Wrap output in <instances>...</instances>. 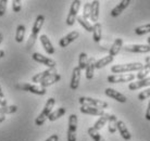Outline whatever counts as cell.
Here are the masks:
<instances>
[{
  "instance_id": "cell-1",
  "label": "cell",
  "mask_w": 150,
  "mask_h": 141,
  "mask_svg": "<svg viewBox=\"0 0 150 141\" xmlns=\"http://www.w3.org/2000/svg\"><path fill=\"white\" fill-rule=\"evenodd\" d=\"M44 23H45V16L41 14L38 15L37 18H36V20H35L33 28H32V34H30V38H28V41H27V46H26L27 50H30V49L32 48V46L35 44L36 38H37L38 34H39L41 27H42V25H44Z\"/></svg>"
},
{
  "instance_id": "cell-2",
  "label": "cell",
  "mask_w": 150,
  "mask_h": 141,
  "mask_svg": "<svg viewBox=\"0 0 150 141\" xmlns=\"http://www.w3.org/2000/svg\"><path fill=\"white\" fill-rule=\"evenodd\" d=\"M54 104H56V100H54L53 98H49L48 100H47V102H46L45 108L42 109L41 113L36 117V119H35V125H36V126H42V125H44V123L46 122V119L48 118L49 115L51 114Z\"/></svg>"
},
{
  "instance_id": "cell-3",
  "label": "cell",
  "mask_w": 150,
  "mask_h": 141,
  "mask_svg": "<svg viewBox=\"0 0 150 141\" xmlns=\"http://www.w3.org/2000/svg\"><path fill=\"white\" fill-rule=\"evenodd\" d=\"M143 64L139 62H135V63H126V64H117V65H113L111 67V72L114 75H119L122 73H127V72H135L143 68Z\"/></svg>"
},
{
  "instance_id": "cell-4",
  "label": "cell",
  "mask_w": 150,
  "mask_h": 141,
  "mask_svg": "<svg viewBox=\"0 0 150 141\" xmlns=\"http://www.w3.org/2000/svg\"><path fill=\"white\" fill-rule=\"evenodd\" d=\"M79 102L81 105H88V106H94V108L98 109H107L109 106V104L102 100H98V99H94V98H89V97H81L79 99Z\"/></svg>"
},
{
  "instance_id": "cell-5",
  "label": "cell",
  "mask_w": 150,
  "mask_h": 141,
  "mask_svg": "<svg viewBox=\"0 0 150 141\" xmlns=\"http://www.w3.org/2000/svg\"><path fill=\"white\" fill-rule=\"evenodd\" d=\"M81 1L79 0H74L71 4V8H70V11H69L68 18H67V24L69 26L74 25L75 21L77 19V13L79 11V8H81Z\"/></svg>"
},
{
  "instance_id": "cell-6",
  "label": "cell",
  "mask_w": 150,
  "mask_h": 141,
  "mask_svg": "<svg viewBox=\"0 0 150 141\" xmlns=\"http://www.w3.org/2000/svg\"><path fill=\"white\" fill-rule=\"evenodd\" d=\"M76 130H77V115L71 114L69 116L68 141H76Z\"/></svg>"
},
{
  "instance_id": "cell-7",
  "label": "cell",
  "mask_w": 150,
  "mask_h": 141,
  "mask_svg": "<svg viewBox=\"0 0 150 141\" xmlns=\"http://www.w3.org/2000/svg\"><path fill=\"white\" fill-rule=\"evenodd\" d=\"M108 82L111 84H121V82H133L135 79L134 74H119V75H110L108 76Z\"/></svg>"
},
{
  "instance_id": "cell-8",
  "label": "cell",
  "mask_w": 150,
  "mask_h": 141,
  "mask_svg": "<svg viewBox=\"0 0 150 141\" xmlns=\"http://www.w3.org/2000/svg\"><path fill=\"white\" fill-rule=\"evenodd\" d=\"M18 88H21V89L25 90V91L32 92L34 94H38V96H44L47 92L46 88H42L41 86L34 85V84H26V82L21 86H18Z\"/></svg>"
},
{
  "instance_id": "cell-9",
  "label": "cell",
  "mask_w": 150,
  "mask_h": 141,
  "mask_svg": "<svg viewBox=\"0 0 150 141\" xmlns=\"http://www.w3.org/2000/svg\"><path fill=\"white\" fill-rule=\"evenodd\" d=\"M32 58H33V60H34V61H36V62H38V63L44 64V65H46V66H48L49 68L56 67V65H57V63H56V61H54V60L50 59V58H48V56H42V54L38 53V52H35V53H33Z\"/></svg>"
},
{
  "instance_id": "cell-10",
  "label": "cell",
  "mask_w": 150,
  "mask_h": 141,
  "mask_svg": "<svg viewBox=\"0 0 150 141\" xmlns=\"http://www.w3.org/2000/svg\"><path fill=\"white\" fill-rule=\"evenodd\" d=\"M79 36V33L77 30H73L71 33H69L67 36H64L60 39L59 41V46H60L61 48H67L70 44H72L75 39H77Z\"/></svg>"
},
{
  "instance_id": "cell-11",
  "label": "cell",
  "mask_w": 150,
  "mask_h": 141,
  "mask_svg": "<svg viewBox=\"0 0 150 141\" xmlns=\"http://www.w3.org/2000/svg\"><path fill=\"white\" fill-rule=\"evenodd\" d=\"M54 74H57V68H56V67L48 68V70H44V72L38 73V74H36L35 76H33V77H32V82H39V84H40L42 80H45L46 78H48L49 76L54 75Z\"/></svg>"
},
{
  "instance_id": "cell-12",
  "label": "cell",
  "mask_w": 150,
  "mask_h": 141,
  "mask_svg": "<svg viewBox=\"0 0 150 141\" xmlns=\"http://www.w3.org/2000/svg\"><path fill=\"white\" fill-rule=\"evenodd\" d=\"M81 74H82V70H79V66H76L73 68L71 82H70V88H71L72 90H76L79 88V82H81Z\"/></svg>"
},
{
  "instance_id": "cell-13",
  "label": "cell",
  "mask_w": 150,
  "mask_h": 141,
  "mask_svg": "<svg viewBox=\"0 0 150 141\" xmlns=\"http://www.w3.org/2000/svg\"><path fill=\"white\" fill-rule=\"evenodd\" d=\"M124 50L134 53H147L150 51V47L148 45H126Z\"/></svg>"
},
{
  "instance_id": "cell-14",
  "label": "cell",
  "mask_w": 150,
  "mask_h": 141,
  "mask_svg": "<svg viewBox=\"0 0 150 141\" xmlns=\"http://www.w3.org/2000/svg\"><path fill=\"white\" fill-rule=\"evenodd\" d=\"M99 8H100V2L98 0H94V1L90 2L89 19L91 22L98 23V19H99Z\"/></svg>"
},
{
  "instance_id": "cell-15",
  "label": "cell",
  "mask_w": 150,
  "mask_h": 141,
  "mask_svg": "<svg viewBox=\"0 0 150 141\" xmlns=\"http://www.w3.org/2000/svg\"><path fill=\"white\" fill-rule=\"evenodd\" d=\"M79 110H81V112L84 113V114L95 115V116H101L105 113V110H101V109H98V108H94V106H88V105H81Z\"/></svg>"
},
{
  "instance_id": "cell-16",
  "label": "cell",
  "mask_w": 150,
  "mask_h": 141,
  "mask_svg": "<svg viewBox=\"0 0 150 141\" xmlns=\"http://www.w3.org/2000/svg\"><path fill=\"white\" fill-rule=\"evenodd\" d=\"M105 96L112 98V99L116 100L117 102H121V103H125V102H126V97L124 96L123 93L116 91L115 89H112V88H107V89L105 90Z\"/></svg>"
},
{
  "instance_id": "cell-17",
  "label": "cell",
  "mask_w": 150,
  "mask_h": 141,
  "mask_svg": "<svg viewBox=\"0 0 150 141\" xmlns=\"http://www.w3.org/2000/svg\"><path fill=\"white\" fill-rule=\"evenodd\" d=\"M131 4V0H122L120 4L115 6V7L112 9V11H111V16L113 18H116V16H119V15L122 13V12L126 9Z\"/></svg>"
},
{
  "instance_id": "cell-18",
  "label": "cell",
  "mask_w": 150,
  "mask_h": 141,
  "mask_svg": "<svg viewBox=\"0 0 150 141\" xmlns=\"http://www.w3.org/2000/svg\"><path fill=\"white\" fill-rule=\"evenodd\" d=\"M39 39H40V42L41 45H42V48L45 49V51L48 54H53L54 53V47L52 46V44H51L50 39L48 38V36L45 35V34H42L40 37H39Z\"/></svg>"
},
{
  "instance_id": "cell-19",
  "label": "cell",
  "mask_w": 150,
  "mask_h": 141,
  "mask_svg": "<svg viewBox=\"0 0 150 141\" xmlns=\"http://www.w3.org/2000/svg\"><path fill=\"white\" fill-rule=\"evenodd\" d=\"M116 128L120 131V135L122 136L124 140H131L132 135L129 133V130L127 129V127L125 125V123L123 121H117V124H116Z\"/></svg>"
},
{
  "instance_id": "cell-20",
  "label": "cell",
  "mask_w": 150,
  "mask_h": 141,
  "mask_svg": "<svg viewBox=\"0 0 150 141\" xmlns=\"http://www.w3.org/2000/svg\"><path fill=\"white\" fill-rule=\"evenodd\" d=\"M122 46H123V39H121V38L115 39L114 42L112 44V46H111V48L109 49V56H113V58L117 56L121 48H122Z\"/></svg>"
},
{
  "instance_id": "cell-21",
  "label": "cell",
  "mask_w": 150,
  "mask_h": 141,
  "mask_svg": "<svg viewBox=\"0 0 150 141\" xmlns=\"http://www.w3.org/2000/svg\"><path fill=\"white\" fill-rule=\"evenodd\" d=\"M147 86H150V77H147L145 79H142V80H138V82H133L128 85V89L129 90H137L140 89L143 87H147Z\"/></svg>"
},
{
  "instance_id": "cell-22",
  "label": "cell",
  "mask_w": 150,
  "mask_h": 141,
  "mask_svg": "<svg viewBox=\"0 0 150 141\" xmlns=\"http://www.w3.org/2000/svg\"><path fill=\"white\" fill-rule=\"evenodd\" d=\"M95 64H96V60L95 58H89L88 59V63H87L86 66V78L87 79H93L94 78V74H95Z\"/></svg>"
},
{
  "instance_id": "cell-23",
  "label": "cell",
  "mask_w": 150,
  "mask_h": 141,
  "mask_svg": "<svg viewBox=\"0 0 150 141\" xmlns=\"http://www.w3.org/2000/svg\"><path fill=\"white\" fill-rule=\"evenodd\" d=\"M102 36V26L100 23H95L93 25V39L95 42H99Z\"/></svg>"
},
{
  "instance_id": "cell-24",
  "label": "cell",
  "mask_w": 150,
  "mask_h": 141,
  "mask_svg": "<svg viewBox=\"0 0 150 141\" xmlns=\"http://www.w3.org/2000/svg\"><path fill=\"white\" fill-rule=\"evenodd\" d=\"M60 79H61V75L57 73V74L51 75V76H49L48 78H46L45 80H42V82H40V86L42 88H47L49 86L53 85L54 82H58Z\"/></svg>"
},
{
  "instance_id": "cell-25",
  "label": "cell",
  "mask_w": 150,
  "mask_h": 141,
  "mask_svg": "<svg viewBox=\"0 0 150 141\" xmlns=\"http://www.w3.org/2000/svg\"><path fill=\"white\" fill-rule=\"evenodd\" d=\"M110 115H111V114H109V113H107V112H105L103 115H101L100 117H99V118H98V121L95 123V125L93 127H94L96 130H98V131H99V130L101 129L102 127H103L105 124H107V122L109 121Z\"/></svg>"
},
{
  "instance_id": "cell-26",
  "label": "cell",
  "mask_w": 150,
  "mask_h": 141,
  "mask_svg": "<svg viewBox=\"0 0 150 141\" xmlns=\"http://www.w3.org/2000/svg\"><path fill=\"white\" fill-rule=\"evenodd\" d=\"M25 32H26V27L24 25H19L16 27V33H15V41L16 42H23L24 40V37H25Z\"/></svg>"
},
{
  "instance_id": "cell-27",
  "label": "cell",
  "mask_w": 150,
  "mask_h": 141,
  "mask_svg": "<svg viewBox=\"0 0 150 141\" xmlns=\"http://www.w3.org/2000/svg\"><path fill=\"white\" fill-rule=\"evenodd\" d=\"M113 60H114V58L111 56H103V58L99 59L98 61H96L95 67H96V68H102V67H105V65H108V64H110L111 62H113Z\"/></svg>"
},
{
  "instance_id": "cell-28",
  "label": "cell",
  "mask_w": 150,
  "mask_h": 141,
  "mask_svg": "<svg viewBox=\"0 0 150 141\" xmlns=\"http://www.w3.org/2000/svg\"><path fill=\"white\" fill-rule=\"evenodd\" d=\"M65 112H67L65 108H59L58 110H56V111L51 112V114L49 115L48 119L50 121V122H54V121H57L58 118L62 117V116L65 114Z\"/></svg>"
},
{
  "instance_id": "cell-29",
  "label": "cell",
  "mask_w": 150,
  "mask_h": 141,
  "mask_svg": "<svg viewBox=\"0 0 150 141\" xmlns=\"http://www.w3.org/2000/svg\"><path fill=\"white\" fill-rule=\"evenodd\" d=\"M116 124H117V117L115 115L111 114L109 117V121H108V128H109L110 134H114L116 130H117Z\"/></svg>"
},
{
  "instance_id": "cell-30",
  "label": "cell",
  "mask_w": 150,
  "mask_h": 141,
  "mask_svg": "<svg viewBox=\"0 0 150 141\" xmlns=\"http://www.w3.org/2000/svg\"><path fill=\"white\" fill-rule=\"evenodd\" d=\"M87 63H88V56H87V53H85V52L79 53V70H85L87 66Z\"/></svg>"
},
{
  "instance_id": "cell-31",
  "label": "cell",
  "mask_w": 150,
  "mask_h": 141,
  "mask_svg": "<svg viewBox=\"0 0 150 141\" xmlns=\"http://www.w3.org/2000/svg\"><path fill=\"white\" fill-rule=\"evenodd\" d=\"M76 20H77V22L79 23V25L82 26L86 32H91V33H93V25L88 22V20H85L82 15H81V16H77Z\"/></svg>"
},
{
  "instance_id": "cell-32",
  "label": "cell",
  "mask_w": 150,
  "mask_h": 141,
  "mask_svg": "<svg viewBox=\"0 0 150 141\" xmlns=\"http://www.w3.org/2000/svg\"><path fill=\"white\" fill-rule=\"evenodd\" d=\"M18 111L16 105H7V106H0V115H7V114H13Z\"/></svg>"
},
{
  "instance_id": "cell-33",
  "label": "cell",
  "mask_w": 150,
  "mask_h": 141,
  "mask_svg": "<svg viewBox=\"0 0 150 141\" xmlns=\"http://www.w3.org/2000/svg\"><path fill=\"white\" fill-rule=\"evenodd\" d=\"M150 73V64H145L143 66V68L142 70H138V73H137V75H136V77L138 78L139 80H142V79H145V78H147V75Z\"/></svg>"
},
{
  "instance_id": "cell-34",
  "label": "cell",
  "mask_w": 150,
  "mask_h": 141,
  "mask_svg": "<svg viewBox=\"0 0 150 141\" xmlns=\"http://www.w3.org/2000/svg\"><path fill=\"white\" fill-rule=\"evenodd\" d=\"M87 133H88V135L91 137V139L94 141H105V139L101 137V135L99 134V131L95 129L94 127H89L88 130H87Z\"/></svg>"
},
{
  "instance_id": "cell-35",
  "label": "cell",
  "mask_w": 150,
  "mask_h": 141,
  "mask_svg": "<svg viewBox=\"0 0 150 141\" xmlns=\"http://www.w3.org/2000/svg\"><path fill=\"white\" fill-rule=\"evenodd\" d=\"M150 33V24H145V25L138 26L135 28V34L136 35H146V34Z\"/></svg>"
},
{
  "instance_id": "cell-36",
  "label": "cell",
  "mask_w": 150,
  "mask_h": 141,
  "mask_svg": "<svg viewBox=\"0 0 150 141\" xmlns=\"http://www.w3.org/2000/svg\"><path fill=\"white\" fill-rule=\"evenodd\" d=\"M83 18L85 20H88L90 16V2H86L83 8Z\"/></svg>"
},
{
  "instance_id": "cell-37",
  "label": "cell",
  "mask_w": 150,
  "mask_h": 141,
  "mask_svg": "<svg viewBox=\"0 0 150 141\" xmlns=\"http://www.w3.org/2000/svg\"><path fill=\"white\" fill-rule=\"evenodd\" d=\"M21 9H22V2H21V0H13L12 1V10H13V12L19 13L21 11Z\"/></svg>"
},
{
  "instance_id": "cell-38",
  "label": "cell",
  "mask_w": 150,
  "mask_h": 141,
  "mask_svg": "<svg viewBox=\"0 0 150 141\" xmlns=\"http://www.w3.org/2000/svg\"><path fill=\"white\" fill-rule=\"evenodd\" d=\"M148 98H150V88L144 90V91H142V92L138 94V99L140 101L146 100V99H148Z\"/></svg>"
},
{
  "instance_id": "cell-39",
  "label": "cell",
  "mask_w": 150,
  "mask_h": 141,
  "mask_svg": "<svg viewBox=\"0 0 150 141\" xmlns=\"http://www.w3.org/2000/svg\"><path fill=\"white\" fill-rule=\"evenodd\" d=\"M7 0H0V16H4L7 10Z\"/></svg>"
},
{
  "instance_id": "cell-40",
  "label": "cell",
  "mask_w": 150,
  "mask_h": 141,
  "mask_svg": "<svg viewBox=\"0 0 150 141\" xmlns=\"http://www.w3.org/2000/svg\"><path fill=\"white\" fill-rule=\"evenodd\" d=\"M46 141H59V136L56 135V134L51 135V136H50V137H49Z\"/></svg>"
},
{
  "instance_id": "cell-41",
  "label": "cell",
  "mask_w": 150,
  "mask_h": 141,
  "mask_svg": "<svg viewBox=\"0 0 150 141\" xmlns=\"http://www.w3.org/2000/svg\"><path fill=\"white\" fill-rule=\"evenodd\" d=\"M146 119L147 121H150V101L149 103H148V108H147L146 111Z\"/></svg>"
},
{
  "instance_id": "cell-42",
  "label": "cell",
  "mask_w": 150,
  "mask_h": 141,
  "mask_svg": "<svg viewBox=\"0 0 150 141\" xmlns=\"http://www.w3.org/2000/svg\"><path fill=\"white\" fill-rule=\"evenodd\" d=\"M6 121V116L4 115H0V123H2Z\"/></svg>"
},
{
  "instance_id": "cell-43",
  "label": "cell",
  "mask_w": 150,
  "mask_h": 141,
  "mask_svg": "<svg viewBox=\"0 0 150 141\" xmlns=\"http://www.w3.org/2000/svg\"><path fill=\"white\" fill-rule=\"evenodd\" d=\"M4 50H0V59L4 58Z\"/></svg>"
},
{
  "instance_id": "cell-44",
  "label": "cell",
  "mask_w": 150,
  "mask_h": 141,
  "mask_svg": "<svg viewBox=\"0 0 150 141\" xmlns=\"http://www.w3.org/2000/svg\"><path fill=\"white\" fill-rule=\"evenodd\" d=\"M145 61H146L147 64H150V56H147L146 59H145Z\"/></svg>"
},
{
  "instance_id": "cell-45",
  "label": "cell",
  "mask_w": 150,
  "mask_h": 141,
  "mask_svg": "<svg viewBox=\"0 0 150 141\" xmlns=\"http://www.w3.org/2000/svg\"><path fill=\"white\" fill-rule=\"evenodd\" d=\"M4 92H2V89H1V86H0V98H4Z\"/></svg>"
},
{
  "instance_id": "cell-46",
  "label": "cell",
  "mask_w": 150,
  "mask_h": 141,
  "mask_svg": "<svg viewBox=\"0 0 150 141\" xmlns=\"http://www.w3.org/2000/svg\"><path fill=\"white\" fill-rule=\"evenodd\" d=\"M2 39H4V35L0 33V45H1V42H2Z\"/></svg>"
},
{
  "instance_id": "cell-47",
  "label": "cell",
  "mask_w": 150,
  "mask_h": 141,
  "mask_svg": "<svg viewBox=\"0 0 150 141\" xmlns=\"http://www.w3.org/2000/svg\"><path fill=\"white\" fill-rule=\"evenodd\" d=\"M147 44H148V46L150 47V37L147 38Z\"/></svg>"
}]
</instances>
